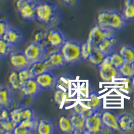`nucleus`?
<instances>
[{
  "instance_id": "nucleus-1",
  "label": "nucleus",
  "mask_w": 134,
  "mask_h": 134,
  "mask_svg": "<svg viewBox=\"0 0 134 134\" xmlns=\"http://www.w3.org/2000/svg\"><path fill=\"white\" fill-rule=\"evenodd\" d=\"M36 21L48 29L57 27L61 23L59 8L51 2H39L36 7Z\"/></svg>"
},
{
  "instance_id": "nucleus-2",
  "label": "nucleus",
  "mask_w": 134,
  "mask_h": 134,
  "mask_svg": "<svg viewBox=\"0 0 134 134\" xmlns=\"http://www.w3.org/2000/svg\"><path fill=\"white\" fill-rule=\"evenodd\" d=\"M97 24L105 28L116 31L122 30L126 25V20L122 14L115 10H103L97 18Z\"/></svg>"
},
{
  "instance_id": "nucleus-3",
  "label": "nucleus",
  "mask_w": 134,
  "mask_h": 134,
  "mask_svg": "<svg viewBox=\"0 0 134 134\" xmlns=\"http://www.w3.org/2000/svg\"><path fill=\"white\" fill-rule=\"evenodd\" d=\"M81 43L75 40H66L60 49L66 64H74L81 59Z\"/></svg>"
},
{
  "instance_id": "nucleus-4",
  "label": "nucleus",
  "mask_w": 134,
  "mask_h": 134,
  "mask_svg": "<svg viewBox=\"0 0 134 134\" xmlns=\"http://www.w3.org/2000/svg\"><path fill=\"white\" fill-rule=\"evenodd\" d=\"M38 2V0H32L29 2L17 0L15 8L21 18L25 21L32 22L36 21V7Z\"/></svg>"
},
{
  "instance_id": "nucleus-5",
  "label": "nucleus",
  "mask_w": 134,
  "mask_h": 134,
  "mask_svg": "<svg viewBox=\"0 0 134 134\" xmlns=\"http://www.w3.org/2000/svg\"><path fill=\"white\" fill-rule=\"evenodd\" d=\"M115 32L113 30L105 28L96 24L89 32L87 42L92 47H95L106 38L115 36Z\"/></svg>"
},
{
  "instance_id": "nucleus-6",
  "label": "nucleus",
  "mask_w": 134,
  "mask_h": 134,
  "mask_svg": "<svg viewBox=\"0 0 134 134\" xmlns=\"http://www.w3.org/2000/svg\"><path fill=\"white\" fill-rule=\"evenodd\" d=\"M97 67L99 69V77L103 82H112L120 75L118 69L115 68L111 64L109 55H107Z\"/></svg>"
},
{
  "instance_id": "nucleus-7",
  "label": "nucleus",
  "mask_w": 134,
  "mask_h": 134,
  "mask_svg": "<svg viewBox=\"0 0 134 134\" xmlns=\"http://www.w3.org/2000/svg\"><path fill=\"white\" fill-rule=\"evenodd\" d=\"M103 125L100 111H96L91 115L86 117L85 127L88 133H99Z\"/></svg>"
},
{
  "instance_id": "nucleus-8",
  "label": "nucleus",
  "mask_w": 134,
  "mask_h": 134,
  "mask_svg": "<svg viewBox=\"0 0 134 134\" xmlns=\"http://www.w3.org/2000/svg\"><path fill=\"white\" fill-rule=\"evenodd\" d=\"M9 63L15 70H21L29 67L31 63L22 51L12 50L9 54Z\"/></svg>"
},
{
  "instance_id": "nucleus-9",
  "label": "nucleus",
  "mask_w": 134,
  "mask_h": 134,
  "mask_svg": "<svg viewBox=\"0 0 134 134\" xmlns=\"http://www.w3.org/2000/svg\"><path fill=\"white\" fill-rule=\"evenodd\" d=\"M23 52L30 63L43 59L44 57L43 47L34 42L28 44Z\"/></svg>"
},
{
  "instance_id": "nucleus-10",
  "label": "nucleus",
  "mask_w": 134,
  "mask_h": 134,
  "mask_svg": "<svg viewBox=\"0 0 134 134\" xmlns=\"http://www.w3.org/2000/svg\"><path fill=\"white\" fill-rule=\"evenodd\" d=\"M35 79L42 90H51L57 86V77L50 70L38 75Z\"/></svg>"
},
{
  "instance_id": "nucleus-11",
  "label": "nucleus",
  "mask_w": 134,
  "mask_h": 134,
  "mask_svg": "<svg viewBox=\"0 0 134 134\" xmlns=\"http://www.w3.org/2000/svg\"><path fill=\"white\" fill-rule=\"evenodd\" d=\"M3 39L12 47L14 48L22 42L24 35L20 29L10 26L3 35Z\"/></svg>"
},
{
  "instance_id": "nucleus-12",
  "label": "nucleus",
  "mask_w": 134,
  "mask_h": 134,
  "mask_svg": "<svg viewBox=\"0 0 134 134\" xmlns=\"http://www.w3.org/2000/svg\"><path fill=\"white\" fill-rule=\"evenodd\" d=\"M66 40L64 33L57 27L47 30V40L50 45L60 48Z\"/></svg>"
},
{
  "instance_id": "nucleus-13",
  "label": "nucleus",
  "mask_w": 134,
  "mask_h": 134,
  "mask_svg": "<svg viewBox=\"0 0 134 134\" xmlns=\"http://www.w3.org/2000/svg\"><path fill=\"white\" fill-rule=\"evenodd\" d=\"M42 91L35 78H31L22 84L20 91L25 96L35 98L40 94Z\"/></svg>"
},
{
  "instance_id": "nucleus-14",
  "label": "nucleus",
  "mask_w": 134,
  "mask_h": 134,
  "mask_svg": "<svg viewBox=\"0 0 134 134\" xmlns=\"http://www.w3.org/2000/svg\"><path fill=\"white\" fill-rule=\"evenodd\" d=\"M70 123L74 128V131L72 133H85L87 132L85 130V117L79 113H73L69 117Z\"/></svg>"
},
{
  "instance_id": "nucleus-15",
  "label": "nucleus",
  "mask_w": 134,
  "mask_h": 134,
  "mask_svg": "<svg viewBox=\"0 0 134 134\" xmlns=\"http://www.w3.org/2000/svg\"><path fill=\"white\" fill-rule=\"evenodd\" d=\"M120 131L128 132L134 130V117L129 113H124L117 117Z\"/></svg>"
},
{
  "instance_id": "nucleus-16",
  "label": "nucleus",
  "mask_w": 134,
  "mask_h": 134,
  "mask_svg": "<svg viewBox=\"0 0 134 134\" xmlns=\"http://www.w3.org/2000/svg\"><path fill=\"white\" fill-rule=\"evenodd\" d=\"M29 69L33 78H36L38 75L51 70L46 59H42L31 63Z\"/></svg>"
},
{
  "instance_id": "nucleus-17",
  "label": "nucleus",
  "mask_w": 134,
  "mask_h": 134,
  "mask_svg": "<svg viewBox=\"0 0 134 134\" xmlns=\"http://www.w3.org/2000/svg\"><path fill=\"white\" fill-rule=\"evenodd\" d=\"M101 120L104 125L108 127L113 131H120L117 122V116L110 111H105L101 113Z\"/></svg>"
},
{
  "instance_id": "nucleus-18",
  "label": "nucleus",
  "mask_w": 134,
  "mask_h": 134,
  "mask_svg": "<svg viewBox=\"0 0 134 134\" xmlns=\"http://www.w3.org/2000/svg\"><path fill=\"white\" fill-rule=\"evenodd\" d=\"M13 103L12 93L6 86L0 84V107L10 109Z\"/></svg>"
},
{
  "instance_id": "nucleus-19",
  "label": "nucleus",
  "mask_w": 134,
  "mask_h": 134,
  "mask_svg": "<svg viewBox=\"0 0 134 134\" xmlns=\"http://www.w3.org/2000/svg\"><path fill=\"white\" fill-rule=\"evenodd\" d=\"M46 60L47 61L50 70L57 69V68H60V67H63L66 64L63 54H61L60 51L50 54Z\"/></svg>"
},
{
  "instance_id": "nucleus-20",
  "label": "nucleus",
  "mask_w": 134,
  "mask_h": 134,
  "mask_svg": "<svg viewBox=\"0 0 134 134\" xmlns=\"http://www.w3.org/2000/svg\"><path fill=\"white\" fill-rule=\"evenodd\" d=\"M106 56L107 55H105L103 52H101L97 46H95L92 48L91 52L87 60L92 65L98 66L102 63Z\"/></svg>"
},
{
  "instance_id": "nucleus-21",
  "label": "nucleus",
  "mask_w": 134,
  "mask_h": 134,
  "mask_svg": "<svg viewBox=\"0 0 134 134\" xmlns=\"http://www.w3.org/2000/svg\"><path fill=\"white\" fill-rule=\"evenodd\" d=\"M81 103L88 108L91 109L94 111H100V106L102 103L100 98L94 93L91 94L85 100H81Z\"/></svg>"
},
{
  "instance_id": "nucleus-22",
  "label": "nucleus",
  "mask_w": 134,
  "mask_h": 134,
  "mask_svg": "<svg viewBox=\"0 0 134 134\" xmlns=\"http://www.w3.org/2000/svg\"><path fill=\"white\" fill-rule=\"evenodd\" d=\"M69 98L70 96L69 92L63 88H58L54 93L53 100L57 105L61 107L67 104V103L69 102Z\"/></svg>"
},
{
  "instance_id": "nucleus-23",
  "label": "nucleus",
  "mask_w": 134,
  "mask_h": 134,
  "mask_svg": "<svg viewBox=\"0 0 134 134\" xmlns=\"http://www.w3.org/2000/svg\"><path fill=\"white\" fill-rule=\"evenodd\" d=\"M54 127L52 122L48 119H41L38 121L36 132L39 134H51L54 133Z\"/></svg>"
},
{
  "instance_id": "nucleus-24",
  "label": "nucleus",
  "mask_w": 134,
  "mask_h": 134,
  "mask_svg": "<svg viewBox=\"0 0 134 134\" xmlns=\"http://www.w3.org/2000/svg\"><path fill=\"white\" fill-rule=\"evenodd\" d=\"M116 44L115 37H109L103 40L97 46L99 50L105 55H109L113 52V48Z\"/></svg>"
},
{
  "instance_id": "nucleus-25",
  "label": "nucleus",
  "mask_w": 134,
  "mask_h": 134,
  "mask_svg": "<svg viewBox=\"0 0 134 134\" xmlns=\"http://www.w3.org/2000/svg\"><path fill=\"white\" fill-rule=\"evenodd\" d=\"M8 83L12 90L15 91H20L22 84L19 78L18 70L14 69L13 71L11 72L8 76Z\"/></svg>"
},
{
  "instance_id": "nucleus-26",
  "label": "nucleus",
  "mask_w": 134,
  "mask_h": 134,
  "mask_svg": "<svg viewBox=\"0 0 134 134\" xmlns=\"http://www.w3.org/2000/svg\"><path fill=\"white\" fill-rule=\"evenodd\" d=\"M58 127L61 131L64 133H72L74 128L70 123V119L66 115H62L58 119Z\"/></svg>"
},
{
  "instance_id": "nucleus-27",
  "label": "nucleus",
  "mask_w": 134,
  "mask_h": 134,
  "mask_svg": "<svg viewBox=\"0 0 134 134\" xmlns=\"http://www.w3.org/2000/svg\"><path fill=\"white\" fill-rule=\"evenodd\" d=\"M119 53L121 55L125 63H134V48L131 46H123L119 50Z\"/></svg>"
},
{
  "instance_id": "nucleus-28",
  "label": "nucleus",
  "mask_w": 134,
  "mask_h": 134,
  "mask_svg": "<svg viewBox=\"0 0 134 134\" xmlns=\"http://www.w3.org/2000/svg\"><path fill=\"white\" fill-rule=\"evenodd\" d=\"M125 20H134V2L125 0L123 14Z\"/></svg>"
},
{
  "instance_id": "nucleus-29",
  "label": "nucleus",
  "mask_w": 134,
  "mask_h": 134,
  "mask_svg": "<svg viewBox=\"0 0 134 134\" xmlns=\"http://www.w3.org/2000/svg\"><path fill=\"white\" fill-rule=\"evenodd\" d=\"M33 42L37 43L42 47L48 44L47 40V30H39L35 32L33 36Z\"/></svg>"
},
{
  "instance_id": "nucleus-30",
  "label": "nucleus",
  "mask_w": 134,
  "mask_h": 134,
  "mask_svg": "<svg viewBox=\"0 0 134 134\" xmlns=\"http://www.w3.org/2000/svg\"><path fill=\"white\" fill-rule=\"evenodd\" d=\"M120 76L125 78L131 79L134 76V69L133 64L130 63H124V64L118 69Z\"/></svg>"
},
{
  "instance_id": "nucleus-31",
  "label": "nucleus",
  "mask_w": 134,
  "mask_h": 134,
  "mask_svg": "<svg viewBox=\"0 0 134 134\" xmlns=\"http://www.w3.org/2000/svg\"><path fill=\"white\" fill-rule=\"evenodd\" d=\"M73 110L75 113L82 115L85 118L88 117V116L91 115L92 114L95 113L96 111H98L88 108V107H87L84 105H82L81 102H79V103H77L75 105V107H73Z\"/></svg>"
},
{
  "instance_id": "nucleus-32",
  "label": "nucleus",
  "mask_w": 134,
  "mask_h": 134,
  "mask_svg": "<svg viewBox=\"0 0 134 134\" xmlns=\"http://www.w3.org/2000/svg\"><path fill=\"white\" fill-rule=\"evenodd\" d=\"M18 124L12 120L11 119L2 120L0 123V129L3 131V133H13V131L15 127Z\"/></svg>"
},
{
  "instance_id": "nucleus-33",
  "label": "nucleus",
  "mask_w": 134,
  "mask_h": 134,
  "mask_svg": "<svg viewBox=\"0 0 134 134\" xmlns=\"http://www.w3.org/2000/svg\"><path fill=\"white\" fill-rule=\"evenodd\" d=\"M20 117L21 121L23 120H26V119H35V113H34V111L30 107H21L20 112Z\"/></svg>"
},
{
  "instance_id": "nucleus-34",
  "label": "nucleus",
  "mask_w": 134,
  "mask_h": 134,
  "mask_svg": "<svg viewBox=\"0 0 134 134\" xmlns=\"http://www.w3.org/2000/svg\"><path fill=\"white\" fill-rule=\"evenodd\" d=\"M109 57L111 64L117 69H119L125 63L124 58L119 52H112L109 54Z\"/></svg>"
},
{
  "instance_id": "nucleus-35",
  "label": "nucleus",
  "mask_w": 134,
  "mask_h": 134,
  "mask_svg": "<svg viewBox=\"0 0 134 134\" xmlns=\"http://www.w3.org/2000/svg\"><path fill=\"white\" fill-rule=\"evenodd\" d=\"M13 48L7 42L5 41L3 38H0V58L5 57L12 51Z\"/></svg>"
},
{
  "instance_id": "nucleus-36",
  "label": "nucleus",
  "mask_w": 134,
  "mask_h": 134,
  "mask_svg": "<svg viewBox=\"0 0 134 134\" xmlns=\"http://www.w3.org/2000/svg\"><path fill=\"white\" fill-rule=\"evenodd\" d=\"M38 122L36 119H26V120H23L20 122L19 125L21 126L26 127L30 130L32 133L36 132V129H37V125H38Z\"/></svg>"
},
{
  "instance_id": "nucleus-37",
  "label": "nucleus",
  "mask_w": 134,
  "mask_h": 134,
  "mask_svg": "<svg viewBox=\"0 0 134 134\" xmlns=\"http://www.w3.org/2000/svg\"><path fill=\"white\" fill-rule=\"evenodd\" d=\"M92 46L87 42L81 45V58L84 60H87L92 50Z\"/></svg>"
},
{
  "instance_id": "nucleus-38",
  "label": "nucleus",
  "mask_w": 134,
  "mask_h": 134,
  "mask_svg": "<svg viewBox=\"0 0 134 134\" xmlns=\"http://www.w3.org/2000/svg\"><path fill=\"white\" fill-rule=\"evenodd\" d=\"M18 76L21 84H23L24 82H25L26 81H27V80L31 79V78H33V76H32V74L30 72V70L29 69V67L21 69V70H19Z\"/></svg>"
},
{
  "instance_id": "nucleus-39",
  "label": "nucleus",
  "mask_w": 134,
  "mask_h": 134,
  "mask_svg": "<svg viewBox=\"0 0 134 134\" xmlns=\"http://www.w3.org/2000/svg\"><path fill=\"white\" fill-rule=\"evenodd\" d=\"M43 48H44V57H43V59H46L48 57H49L50 54L58 52V51H60V49L59 48L52 46L50 44H48L47 45L44 46Z\"/></svg>"
},
{
  "instance_id": "nucleus-40",
  "label": "nucleus",
  "mask_w": 134,
  "mask_h": 134,
  "mask_svg": "<svg viewBox=\"0 0 134 134\" xmlns=\"http://www.w3.org/2000/svg\"><path fill=\"white\" fill-rule=\"evenodd\" d=\"M21 107H18L14 109L11 110L10 112V118L12 120L15 122L17 124H19L20 123V112L21 110Z\"/></svg>"
},
{
  "instance_id": "nucleus-41",
  "label": "nucleus",
  "mask_w": 134,
  "mask_h": 134,
  "mask_svg": "<svg viewBox=\"0 0 134 134\" xmlns=\"http://www.w3.org/2000/svg\"><path fill=\"white\" fill-rule=\"evenodd\" d=\"M10 26L8 21L5 20L0 19V38H3V35L5 34L7 30Z\"/></svg>"
},
{
  "instance_id": "nucleus-42",
  "label": "nucleus",
  "mask_w": 134,
  "mask_h": 134,
  "mask_svg": "<svg viewBox=\"0 0 134 134\" xmlns=\"http://www.w3.org/2000/svg\"><path fill=\"white\" fill-rule=\"evenodd\" d=\"M11 110L8 107H0V117L2 120L9 119L10 118Z\"/></svg>"
},
{
  "instance_id": "nucleus-43",
  "label": "nucleus",
  "mask_w": 134,
  "mask_h": 134,
  "mask_svg": "<svg viewBox=\"0 0 134 134\" xmlns=\"http://www.w3.org/2000/svg\"><path fill=\"white\" fill-rule=\"evenodd\" d=\"M13 133L14 134H30V133H33L30 130L24 127L21 126L18 124L15 127V129L13 131Z\"/></svg>"
},
{
  "instance_id": "nucleus-44",
  "label": "nucleus",
  "mask_w": 134,
  "mask_h": 134,
  "mask_svg": "<svg viewBox=\"0 0 134 134\" xmlns=\"http://www.w3.org/2000/svg\"><path fill=\"white\" fill-rule=\"evenodd\" d=\"M60 2L65 4L66 6L72 8L76 6L79 3V0H60Z\"/></svg>"
},
{
  "instance_id": "nucleus-45",
  "label": "nucleus",
  "mask_w": 134,
  "mask_h": 134,
  "mask_svg": "<svg viewBox=\"0 0 134 134\" xmlns=\"http://www.w3.org/2000/svg\"><path fill=\"white\" fill-rule=\"evenodd\" d=\"M115 132V131H113V130H111L110 128H109L108 127L105 126V125H103L101 130H100V133H103V134H107V133H111Z\"/></svg>"
},
{
  "instance_id": "nucleus-46",
  "label": "nucleus",
  "mask_w": 134,
  "mask_h": 134,
  "mask_svg": "<svg viewBox=\"0 0 134 134\" xmlns=\"http://www.w3.org/2000/svg\"><path fill=\"white\" fill-rule=\"evenodd\" d=\"M131 85H132L133 87H134V76L133 77L131 78Z\"/></svg>"
},
{
  "instance_id": "nucleus-47",
  "label": "nucleus",
  "mask_w": 134,
  "mask_h": 134,
  "mask_svg": "<svg viewBox=\"0 0 134 134\" xmlns=\"http://www.w3.org/2000/svg\"><path fill=\"white\" fill-rule=\"evenodd\" d=\"M20 1H22V2H29V1H32V0H20Z\"/></svg>"
},
{
  "instance_id": "nucleus-48",
  "label": "nucleus",
  "mask_w": 134,
  "mask_h": 134,
  "mask_svg": "<svg viewBox=\"0 0 134 134\" xmlns=\"http://www.w3.org/2000/svg\"><path fill=\"white\" fill-rule=\"evenodd\" d=\"M133 69H134V63H133Z\"/></svg>"
},
{
  "instance_id": "nucleus-49",
  "label": "nucleus",
  "mask_w": 134,
  "mask_h": 134,
  "mask_svg": "<svg viewBox=\"0 0 134 134\" xmlns=\"http://www.w3.org/2000/svg\"><path fill=\"white\" fill-rule=\"evenodd\" d=\"M1 121H2V119H1V117H0V123H1Z\"/></svg>"
},
{
  "instance_id": "nucleus-50",
  "label": "nucleus",
  "mask_w": 134,
  "mask_h": 134,
  "mask_svg": "<svg viewBox=\"0 0 134 134\" xmlns=\"http://www.w3.org/2000/svg\"><path fill=\"white\" fill-rule=\"evenodd\" d=\"M133 102H134V101H133ZM133 106H134V103H133Z\"/></svg>"
},
{
  "instance_id": "nucleus-51",
  "label": "nucleus",
  "mask_w": 134,
  "mask_h": 134,
  "mask_svg": "<svg viewBox=\"0 0 134 134\" xmlns=\"http://www.w3.org/2000/svg\"><path fill=\"white\" fill-rule=\"evenodd\" d=\"M1 1H2V0H0V2H1Z\"/></svg>"
}]
</instances>
